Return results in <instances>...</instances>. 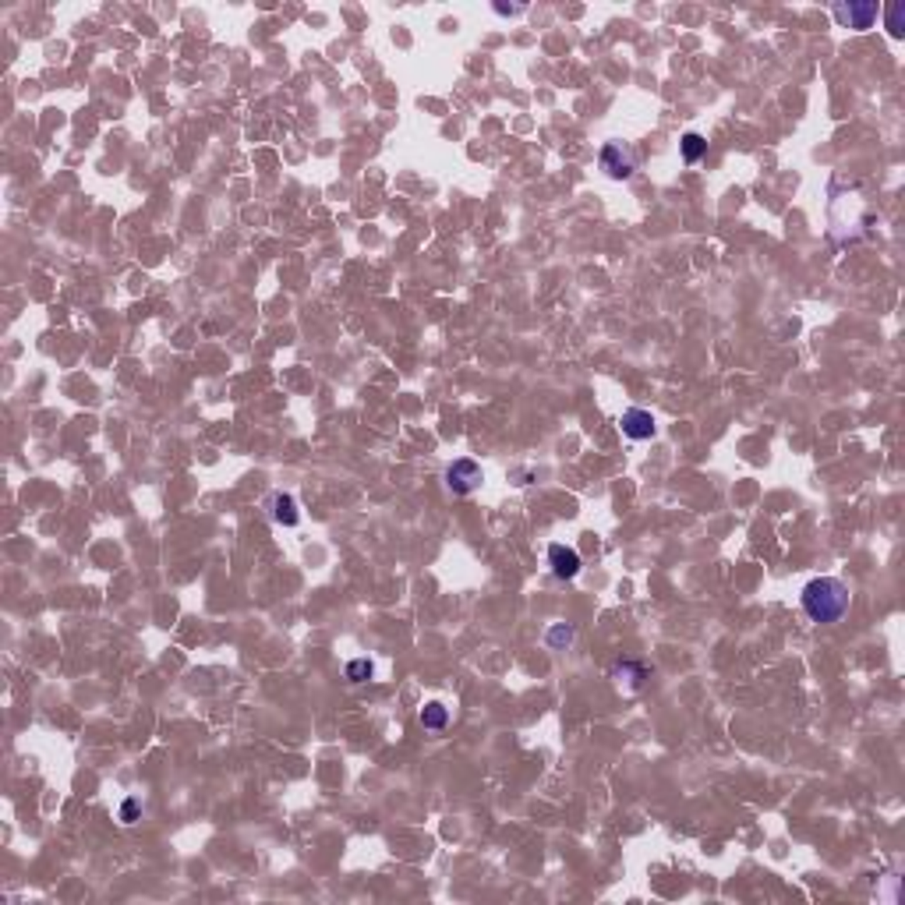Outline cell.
<instances>
[{"label": "cell", "instance_id": "obj_1", "mask_svg": "<svg viewBox=\"0 0 905 905\" xmlns=\"http://www.w3.org/2000/svg\"><path fill=\"white\" fill-rule=\"evenodd\" d=\"M803 612L813 619V622H838L845 612H849V587L838 580V577H817L803 587Z\"/></svg>", "mask_w": 905, "mask_h": 905}, {"label": "cell", "instance_id": "obj_2", "mask_svg": "<svg viewBox=\"0 0 905 905\" xmlns=\"http://www.w3.org/2000/svg\"><path fill=\"white\" fill-rule=\"evenodd\" d=\"M481 481H485V474H481V467H478L474 460H453V464L446 467V485H449V492H456V496H471Z\"/></svg>", "mask_w": 905, "mask_h": 905}, {"label": "cell", "instance_id": "obj_3", "mask_svg": "<svg viewBox=\"0 0 905 905\" xmlns=\"http://www.w3.org/2000/svg\"><path fill=\"white\" fill-rule=\"evenodd\" d=\"M877 14H881V7H877L874 0L835 4V18H838V25H845V28H870V25L877 21Z\"/></svg>", "mask_w": 905, "mask_h": 905}, {"label": "cell", "instance_id": "obj_4", "mask_svg": "<svg viewBox=\"0 0 905 905\" xmlns=\"http://www.w3.org/2000/svg\"><path fill=\"white\" fill-rule=\"evenodd\" d=\"M619 424H622V435H626V439H637V442H644V439H651V435L658 431L651 410H640V407H629V410L619 417Z\"/></svg>", "mask_w": 905, "mask_h": 905}, {"label": "cell", "instance_id": "obj_5", "mask_svg": "<svg viewBox=\"0 0 905 905\" xmlns=\"http://www.w3.org/2000/svg\"><path fill=\"white\" fill-rule=\"evenodd\" d=\"M602 170L612 181H626V177L633 174V156H629L619 142H608L602 149Z\"/></svg>", "mask_w": 905, "mask_h": 905}, {"label": "cell", "instance_id": "obj_6", "mask_svg": "<svg viewBox=\"0 0 905 905\" xmlns=\"http://www.w3.org/2000/svg\"><path fill=\"white\" fill-rule=\"evenodd\" d=\"M548 563H552V573L559 577V580H573L577 573H580V555H577V548H570V545H552L548 548Z\"/></svg>", "mask_w": 905, "mask_h": 905}, {"label": "cell", "instance_id": "obj_7", "mask_svg": "<svg viewBox=\"0 0 905 905\" xmlns=\"http://www.w3.org/2000/svg\"><path fill=\"white\" fill-rule=\"evenodd\" d=\"M273 520L276 523H283V527H294L301 516H298V503H294V496H287V492H280V496H273Z\"/></svg>", "mask_w": 905, "mask_h": 905}, {"label": "cell", "instance_id": "obj_8", "mask_svg": "<svg viewBox=\"0 0 905 905\" xmlns=\"http://www.w3.org/2000/svg\"><path fill=\"white\" fill-rule=\"evenodd\" d=\"M679 149H683V159L686 163H697L701 156L707 152V142L704 135H697V131H690V135H683V142H679Z\"/></svg>", "mask_w": 905, "mask_h": 905}, {"label": "cell", "instance_id": "obj_9", "mask_svg": "<svg viewBox=\"0 0 905 905\" xmlns=\"http://www.w3.org/2000/svg\"><path fill=\"white\" fill-rule=\"evenodd\" d=\"M446 721H449V711L442 704H424L421 711V725L424 728H446Z\"/></svg>", "mask_w": 905, "mask_h": 905}, {"label": "cell", "instance_id": "obj_10", "mask_svg": "<svg viewBox=\"0 0 905 905\" xmlns=\"http://www.w3.org/2000/svg\"><path fill=\"white\" fill-rule=\"evenodd\" d=\"M902 18H905V7L902 4H888V11H884V25H888V32L899 39L905 32V25H902Z\"/></svg>", "mask_w": 905, "mask_h": 905}, {"label": "cell", "instance_id": "obj_11", "mask_svg": "<svg viewBox=\"0 0 905 905\" xmlns=\"http://www.w3.org/2000/svg\"><path fill=\"white\" fill-rule=\"evenodd\" d=\"M372 672H375V669H372V661H368V658H357V661H350V665H347V679H350V683H368V679H372Z\"/></svg>", "mask_w": 905, "mask_h": 905}, {"label": "cell", "instance_id": "obj_12", "mask_svg": "<svg viewBox=\"0 0 905 905\" xmlns=\"http://www.w3.org/2000/svg\"><path fill=\"white\" fill-rule=\"evenodd\" d=\"M615 676H644V669L640 665H619ZM633 686H640V679H633Z\"/></svg>", "mask_w": 905, "mask_h": 905}, {"label": "cell", "instance_id": "obj_13", "mask_svg": "<svg viewBox=\"0 0 905 905\" xmlns=\"http://www.w3.org/2000/svg\"><path fill=\"white\" fill-rule=\"evenodd\" d=\"M135 813H138V803H135V800H127V803H124V810H120L124 824H131V820H135Z\"/></svg>", "mask_w": 905, "mask_h": 905}, {"label": "cell", "instance_id": "obj_14", "mask_svg": "<svg viewBox=\"0 0 905 905\" xmlns=\"http://www.w3.org/2000/svg\"><path fill=\"white\" fill-rule=\"evenodd\" d=\"M570 637H573V629H552V637H548V640H552V644H563V640L570 644Z\"/></svg>", "mask_w": 905, "mask_h": 905}, {"label": "cell", "instance_id": "obj_15", "mask_svg": "<svg viewBox=\"0 0 905 905\" xmlns=\"http://www.w3.org/2000/svg\"><path fill=\"white\" fill-rule=\"evenodd\" d=\"M496 11H499V14H520L516 7H506V4H496Z\"/></svg>", "mask_w": 905, "mask_h": 905}]
</instances>
